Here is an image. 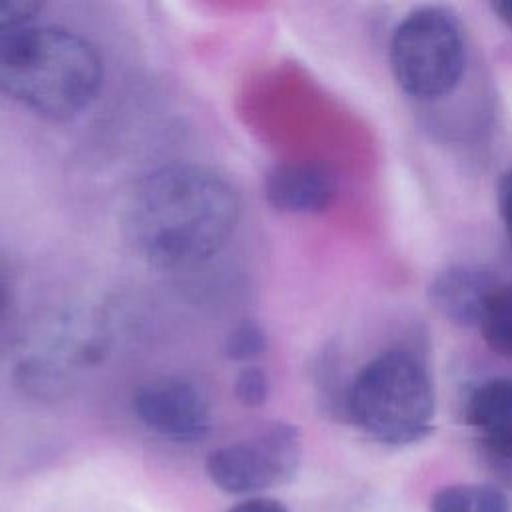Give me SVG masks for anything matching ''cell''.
Masks as SVG:
<instances>
[{"mask_svg":"<svg viewBox=\"0 0 512 512\" xmlns=\"http://www.w3.org/2000/svg\"><path fill=\"white\" fill-rule=\"evenodd\" d=\"M240 200L212 168L164 164L128 190L120 234L130 252L158 270H186L216 256L234 236Z\"/></svg>","mask_w":512,"mask_h":512,"instance_id":"obj_1","label":"cell"},{"mask_svg":"<svg viewBox=\"0 0 512 512\" xmlns=\"http://www.w3.org/2000/svg\"><path fill=\"white\" fill-rule=\"evenodd\" d=\"M102 80L98 50L72 30L28 22L0 30V94L44 118L78 116Z\"/></svg>","mask_w":512,"mask_h":512,"instance_id":"obj_2","label":"cell"},{"mask_svg":"<svg viewBox=\"0 0 512 512\" xmlns=\"http://www.w3.org/2000/svg\"><path fill=\"white\" fill-rule=\"evenodd\" d=\"M348 412L370 438L402 446L424 438L434 420V388L424 364L404 350L370 360L348 392Z\"/></svg>","mask_w":512,"mask_h":512,"instance_id":"obj_3","label":"cell"},{"mask_svg":"<svg viewBox=\"0 0 512 512\" xmlns=\"http://www.w3.org/2000/svg\"><path fill=\"white\" fill-rule=\"evenodd\" d=\"M390 66L398 86L420 100L448 94L464 70L458 22L442 8H418L394 30Z\"/></svg>","mask_w":512,"mask_h":512,"instance_id":"obj_4","label":"cell"},{"mask_svg":"<svg viewBox=\"0 0 512 512\" xmlns=\"http://www.w3.org/2000/svg\"><path fill=\"white\" fill-rule=\"evenodd\" d=\"M302 456L296 426L270 422L252 438L216 448L206 458L210 480L228 494H252L288 482Z\"/></svg>","mask_w":512,"mask_h":512,"instance_id":"obj_5","label":"cell"},{"mask_svg":"<svg viewBox=\"0 0 512 512\" xmlns=\"http://www.w3.org/2000/svg\"><path fill=\"white\" fill-rule=\"evenodd\" d=\"M40 348L16 364L18 384L32 396L56 398L64 392L70 372L96 364L108 348L110 332L96 314L74 316L50 330Z\"/></svg>","mask_w":512,"mask_h":512,"instance_id":"obj_6","label":"cell"},{"mask_svg":"<svg viewBox=\"0 0 512 512\" xmlns=\"http://www.w3.org/2000/svg\"><path fill=\"white\" fill-rule=\"evenodd\" d=\"M136 418L172 442H200L212 428V412L204 394L184 378L144 382L132 396Z\"/></svg>","mask_w":512,"mask_h":512,"instance_id":"obj_7","label":"cell"},{"mask_svg":"<svg viewBox=\"0 0 512 512\" xmlns=\"http://www.w3.org/2000/svg\"><path fill=\"white\" fill-rule=\"evenodd\" d=\"M334 194V176L324 166L310 162L278 164L264 178V198L278 212H322L332 204Z\"/></svg>","mask_w":512,"mask_h":512,"instance_id":"obj_8","label":"cell"},{"mask_svg":"<svg viewBox=\"0 0 512 512\" xmlns=\"http://www.w3.org/2000/svg\"><path fill=\"white\" fill-rule=\"evenodd\" d=\"M496 286L498 282L488 270L456 264L434 278L430 284V302L444 318L460 326H478L484 306Z\"/></svg>","mask_w":512,"mask_h":512,"instance_id":"obj_9","label":"cell"},{"mask_svg":"<svg viewBox=\"0 0 512 512\" xmlns=\"http://www.w3.org/2000/svg\"><path fill=\"white\" fill-rule=\"evenodd\" d=\"M466 420L492 454L512 458V378L482 382L468 398Z\"/></svg>","mask_w":512,"mask_h":512,"instance_id":"obj_10","label":"cell"},{"mask_svg":"<svg viewBox=\"0 0 512 512\" xmlns=\"http://www.w3.org/2000/svg\"><path fill=\"white\" fill-rule=\"evenodd\" d=\"M478 328L496 354L512 358V284H498L494 288Z\"/></svg>","mask_w":512,"mask_h":512,"instance_id":"obj_11","label":"cell"},{"mask_svg":"<svg viewBox=\"0 0 512 512\" xmlns=\"http://www.w3.org/2000/svg\"><path fill=\"white\" fill-rule=\"evenodd\" d=\"M266 346L264 328L256 320H242L228 332L224 354L234 362H252L264 354Z\"/></svg>","mask_w":512,"mask_h":512,"instance_id":"obj_12","label":"cell"},{"mask_svg":"<svg viewBox=\"0 0 512 512\" xmlns=\"http://www.w3.org/2000/svg\"><path fill=\"white\" fill-rule=\"evenodd\" d=\"M234 394L240 404L248 408L262 406L270 396V378L266 370L256 364L244 366L234 380Z\"/></svg>","mask_w":512,"mask_h":512,"instance_id":"obj_13","label":"cell"},{"mask_svg":"<svg viewBox=\"0 0 512 512\" xmlns=\"http://www.w3.org/2000/svg\"><path fill=\"white\" fill-rule=\"evenodd\" d=\"M464 512H510L508 498L494 486L468 484Z\"/></svg>","mask_w":512,"mask_h":512,"instance_id":"obj_14","label":"cell"},{"mask_svg":"<svg viewBox=\"0 0 512 512\" xmlns=\"http://www.w3.org/2000/svg\"><path fill=\"white\" fill-rule=\"evenodd\" d=\"M42 8L36 0H0V30L30 22Z\"/></svg>","mask_w":512,"mask_h":512,"instance_id":"obj_15","label":"cell"},{"mask_svg":"<svg viewBox=\"0 0 512 512\" xmlns=\"http://www.w3.org/2000/svg\"><path fill=\"white\" fill-rule=\"evenodd\" d=\"M496 200H498V210H500L506 234L512 244V170L502 174V178L498 180Z\"/></svg>","mask_w":512,"mask_h":512,"instance_id":"obj_16","label":"cell"},{"mask_svg":"<svg viewBox=\"0 0 512 512\" xmlns=\"http://www.w3.org/2000/svg\"><path fill=\"white\" fill-rule=\"evenodd\" d=\"M228 512H288L286 506L274 498H250L230 508Z\"/></svg>","mask_w":512,"mask_h":512,"instance_id":"obj_17","label":"cell"},{"mask_svg":"<svg viewBox=\"0 0 512 512\" xmlns=\"http://www.w3.org/2000/svg\"><path fill=\"white\" fill-rule=\"evenodd\" d=\"M8 300H10V284H8V276H6V270L0 262V322H2V316L8 308Z\"/></svg>","mask_w":512,"mask_h":512,"instance_id":"obj_18","label":"cell"},{"mask_svg":"<svg viewBox=\"0 0 512 512\" xmlns=\"http://www.w3.org/2000/svg\"><path fill=\"white\" fill-rule=\"evenodd\" d=\"M494 14L508 26L512 28V0H504V2H494L492 4Z\"/></svg>","mask_w":512,"mask_h":512,"instance_id":"obj_19","label":"cell"}]
</instances>
